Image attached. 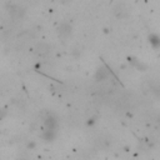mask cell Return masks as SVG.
I'll use <instances>...</instances> for the list:
<instances>
[{
	"mask_svg": "<svg viewBox=\"0 0 160 160\" xmlns=\"http://www.w3.org/2000/svg\"><path fill=\"white\" fill-rule=\"evenodd\" d=\"M70 32H71V26H70V25H68V24H61V25L59 26V34H60V36L66 38V36L70 35Z\"/></svg>",
	"mask_w": 160,
	"mask_h": 160,
	"instance_id": "6da1fadb",
	"label": "cell"
},
{
	"mask_svg": "<svg viewBox=\"0 0 160 160\" xmlns=\"http://www.w3.org/2000/svg\"><path fill=\"white\" fill-rule=\"evenodd\" d=\"M96 76H98V79H100V80H101V79H105V78L108 76V71L104 70V69H99Z\"/></svg>",
	"mask_w": 160,
	"mask_h": 160,
	"instance_id": "7a4b0ae2",
	"label": "cell"
},
{
	"mask_svg": "<svg viewBox=\"0 0 160 160\" xmlns=\"http://www.w3.org/2000/svg\"><path fill=\"white\" fill-rule=\"evenodd\" d=\"M38 49H39L38 51H39L40 54H44V52H46V51H48V49H49V46H48L46 44H40V45L38 46Z\"/></svg>",
	"mask_w": 160,
	"mask_h": 160,
	"instance_id": "3957f363",
	"label": "cell"
},
{
	"mask_svg": "<svg viewBox=\"0 0 160 160\" xmlns=\"http://www.w3.org/2000/svg\"><path fill=\"white\" fill-rule=\"evenodd\" d=\"M19 160H25V159H19Z\"/></svg>",
	"mask_w": 160,
	"mask_h": 160,
	"instance_id": "277c9868",
	"label": "cell"
}]
</instances>
